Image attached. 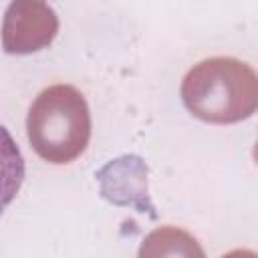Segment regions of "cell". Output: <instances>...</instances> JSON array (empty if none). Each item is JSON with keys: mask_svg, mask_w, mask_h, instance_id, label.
Returning a JSON list of instances; mask_svg holds the SVG:
<instances>
[{"mask_svg": "<svg viewBox=\"0 0 258 258\" xmlns=\"http://www.w3.org/2000/svg\"><path fill=\"white\" fill-rule=\"evenodd\" d=\"M26 175L22 151L10 131L0 125V216L18 196Z\"/></svg>", "mask_w": 258, "mask_h": 258, "instance_id": "cell-1", "label": "cell"}]
</instances>
